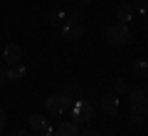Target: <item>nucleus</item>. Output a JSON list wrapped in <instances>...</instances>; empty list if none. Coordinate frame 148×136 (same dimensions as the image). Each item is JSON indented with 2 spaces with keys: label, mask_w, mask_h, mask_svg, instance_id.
<instances>
[{
  "label": "nucleus",
  "mask_w": 148,
  "mask_h": 136,
  "mask_svg": "<svg viewBox=\"0 0 148 136\" xmlns=\"http://www.w3.org/2000/svg\"><path fill=\"white\" fill-rule=\"evenodd\" d=\"M106 37H109V42L114 45V47H123V45L131 40L128 25H123V22H116V25H111L109 30H106Z\"/></svg>",
  "instance_id": "f257e3e1"
},
{
  "label": "nucleus",
  "mask_w": 148,
  "mask_h": 136,
  "mask_svg": "<svg viewBox=\"0 0 148 136\" xmlns=\"http://www.w3.org/2000/svg\"><path fill=\"white\" fill-rule=\"evenodd\" d=\"M69 106H72V101H69L64 94H52V97L45 99V109H47V114H52V116H62L64 111H69Z\"/></svg>",
  "instance_id": "f03ea898"
},
{
  "label": "nucleus",
  "mask_w": 148,
  "mask_h": 136,
  "mask_svg": "<svg viewBox=\"0 0 148 136\" xmlns=\"http://www.w3.org/2000/svg\"><path fill=\"white\" fill-rule=\"evenodd\" d=\"M69 114H72L74 124H84V121L91 119V106L79 97V99H74V106H69Z\"/></svg>",
  "instance_id": "7ed1b4c3"
},
{
  "label": "nucleus",
  "mask_w": 148,
  "mask_h": 136,
  "mask_svg": "<svg viewBox=\"0 0 148 136\" xmlns=\"http://www.w3.org/2000/svg\"><path fill=\"white\" fill-rule=\"evenodd\" d=\"M67 20H64V27H62V32H64V37L67 40H72V42H77L82 37V25H79V17L77 15H64Z\"/></svg>",
  "instance_id": "20e7f679"
},
{
  "label": "nucleus",
  "mask_w": 148,
  "mask_h": 136,
  "mask_svg": "<svg viewBox=\"0 0 148 136\" xmlns=\"http://www.w3.org/2000/svg\"><path fill=\"white\" fill-rule=\"evenodd\" d=\"M3 59H5V64L22 62V50L17 47L15 42H10V45H5V50H3Z\"/></svg>",
  "instance_id": "39448f33"
},
{
  "label": "nucleus",
  "mask_w": 148,
  "mask_h": 136,
  "mask_svg": "<svg viewBox=\"0 0 148 136\" xmlns=\"http://www.w3.org/2000/svg\"><path fill=\"white\" fill-rule=\"evenodd\" d=\"M116 17L123 22V25H128V22L133 20V5L131 3H119L116 5Z\"/></svg>",
  "instance_id": "423d86ee"
},
{
  "label": "nucleus",
  "mask_w": 148,
  "mask_h": 136,
  "mask_svg": "<svg viewBox=\"0 0 148 136\" xmlns=\"http://www.w3.org/2000/svg\"><path fill=\"white\" fill-rule=\"evenodd\" d=\"M101 109H104V114H116L119 97L116 94H104V97H101Z\"/></svg>",
  "instance_id": "0eeeda50"
},
{
  "label": "nucleus",
  "mask_w": 148,
  "mask_h": 136,
  "mask_svg": "<svg viewBox=\"0 0 148 136\" xmlns=\"http://www.w3.org/2000/svg\"><path fill=\"white\" fill-rule=\"evenodd\" d=\"M79 124H74V121H62L57 126V134L59 136H79Z\"/></svg>",
  "instance_id": "6e6552de"
},
{
  "label": "nucleus",
  "mask_w": 148,
  "mask_h": 136,
  "mask_svg": "<svg viewBox=\"0 0 148 136\" xmlns=\"http://www.w3.org/2000/svg\"><path fill=\"white\" fill-rule=\"evenodd\" d=\"M47 124H49L47 116H42V114H32L30 119H27V129H30V131H42Z\"/></svg>",
  "instance_id": "1a4fd4ad"
},
{
  "label": "nucleus",
  "mask_w": 148,
  "mask_h": 136,
  "mask_svg": "<svg viewBox=\"0 0 148 136\" xmlns=\"http://www.w3.org/2000/svg\"><path fill=\"white\" fill-rule=\"evenodd\" d=\"M146 116H148L146 104H131V121H133V124H143Z\"/></svg>",
  "instance_id": "9d476101"
},
{
  "label": "nucleus",
  "mask_w": 148,
  "mask_h": 136,
  "mask_svg": "<svg viewBox=\"0 0 148 136\" xmlns=\"http://www.w3.org/2000/svg\"><path fill=\"white\" fill-rule=\"evenodd\" d=\"M62 94L67 97L69 101H74V99H79V97H82V89H79V84H77V82H67V87H64Z\"/></svg>",
  "instance_id": "9b49d317"
},
{
  "label": "nucleus",
  "mask_w": 148,
  "mask_h": 136,
  "mask_svg": "<svg viewBox=\"0 0 148 136\" xmlns=\"http://www.w3.org/2000/svg\"><path fill=\"white\" fill-rule=\"evenodd\" d=\"M25 77V64L15 62V64H8V79H22Z\"/></svg>",
  "instance_id": "f8f14e48"
},
{
  "label": "nucleus",
  "mask_w": 148,
  "mask_h": 136,
  "mask_svg": "<svg viewBox=\"0 0 148 136\" xmlns=\"http://www.w3.org/2000/svg\"><path fill=\"white\" fill-rule=\"evenodd\" d=\"M128 97H131V104H146V87L128 89Z\"/></svg>",
  "instance_id": "ddd939ff"
},
{
  "label": "nucleus",
  "mask_w": 148,
  "mask_h": 136,
  "mask_svg": "<svg viewBox=\"0 0 148 136\" xmlns=\"http://www.w3.org/2000/svg\"><path fill=\"white\" fill-rule=\"evenodd\" d=\"M133 72L138 74V79H146V77H148V67H146V62H143V59L133 62Z\"/></svg>",
  "instance_id": "4468645a"
},
{
  "label": "nucleus",
  "mask_w": 148,
  "mask_h": 136,
  "mask_svg": "<svg viewBox=\"0 0 148 136\" xmlns=\"http://www.w3.org/2000/svg\"><path fill=\"white\" fill-rule=\"evenodd\" d=\"M128 82L126 79H116V94H128Z\"/></svg>",
  "instance_id": "2eb2a0df"
},
{
  "label": "nucleus",
  "mask_w": 148,
  "mask_h": 136,
  "mask_svg": "<svg viewBox=\"0 0 148 136\" xmlns=\"http://www.w3.org/2000/svg\"><path fill=\"white\" fill-rule=\"evenodd\" d=\"M62 17H64V15H62V12H49V15H47V20H49V22H52V25H57V22H59V20H62Z\"/></svg>",
  "instance_id": "dca6fc26"
},
{
  "label": "nucleus",
  "mask_w": 148,
  "mask_h": 136,
  "mask_svg": "<svg viewBox=\"0 0 148 136\" xmlns=\"http://www.w3.org/2000/svg\"><path fill=\"white\" fill-rule=\"evenodd\" d=\"M42 134H45V136H59V134H57V129H54V126H49V124L42 129Z\"/></svg>",
  "instance_id": "f3484780"
},
{
  "label": "nucleus",
  "mask_w": 148,
  "mask_h": 136,
  "mask_svg": "<svg viewBox=\"0 0 148 136\" xmlns=\"http://www.w3.org/2000/svg\"><path fill=\"white\" fill-rule=\"evenodd\" d=\"M0 82H8V64H0Z\"/></svg>",
  "instance_id": "a211bd4d"
},
{
  "label": "nucleus",
  "mask_w": 148,
  "mask_h": 136,
  "mask_svg": "<svg viewBox=\"0 0 148 136\" xmlns=\"http://www.w3.org/2000/svg\"><path fill=\"white\" fill-rule=\"evenodd\" d=\"M3 129H5V109L0 106V134H3Z\"/></svg>",
  "instance_id": "6ab92c4d"
},
{
  "label": "nucleus",
  "mask_w": 148,
  "mask_h": 136,
  "mask_svg": "<svg viewBox=\"0 0 148 136\" xmlns=\"http://www.w3.org/2000/svg\"><path fill=\"white\" fill-rule=\"evenodd\" d=\"M79 136H101V134L94 131V129H86V131H79Z\"/></svg>",
  "instance_id": "aec40b11"
},
{
  "label": "nucleus",
  "mask_w": 148,
  "mask_h": 136,
  "mask_svg": "<svg viewBox=\"0 0 148 136\" xmlns=\"http://www.w3.org/2000/svg\"><path fill=\"white\" fill-rule=\"evenodd\" d=\"M136 5H138V10H141V12H143V15H146V0H138Z\"/></svg>",
  "instance_id": "412c9836"
},
{
  "label": "nucleus",
  "mask_w": 148,
  "mask_h": 136,
  "mask_svg": "<svg viewBox=\"0 0 148 136\" xmlns=\"http://www.w3.org/2000/svg\"><path fill=\"white\" fill-rule=\"evenodd\" d=\"M15 136H30V129H20V131H15Z\"/></svg>",
  "instance_id": "4be33fe9"
},
{
  "label": "nucleus",
  "mask_w": 148,
  "mask_h": 136,
  "mask_svg": "<svg viewBox=\"0 0 148 136\" xmlns=\"http://www.w3.org/2000/svg\"><path fill=\"white\" fill-rule=\"evenodd\" d=\"M79 3H84V5H89V3H91V0H79Z\"/></svg>",
  "instance_id": "5701e85b"
}]
</instances>
